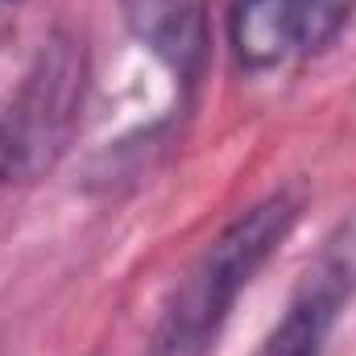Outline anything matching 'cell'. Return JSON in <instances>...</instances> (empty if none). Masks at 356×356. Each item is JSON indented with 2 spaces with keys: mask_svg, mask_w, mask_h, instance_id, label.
Listing matches in <instances>:
<instances>
[{
  "mask_svg": "<svg viewBox=\"0 0 356 356\" xmlns=\"http://www.w3.org/2000/svg\"><path fill=\"white\" fill-rule=\"evenodd\" d=\"M298 211L302 199L294 191H277L245 216H236L175 286L154 332V356H207L236 294L290 236Z\"/></svg>",
  "mask_w": 356,
  "mask_h": 356,
  "instance_id": "cell-1",
  "label": "cell"
},
{
  "mask_svg": "<svg viewBox=\"0 0 356 356\" xmlns=\"http://www.w3.org/2000/svg\"><path fill=\"white\" fill-rule=\"evenodd\" d=\"M83 83V46L71 33H50L17 99L0 116V182H29L63 158L79 124Z\"/></svg>",
  "mask_w": 356,
  "mask_h": 356,
  "instance_id": "cell-2",
  "label": "cell"
},
{
  "mask_svg": "<svg viewBox=\"0 0 356 356\" xmlns=\"http://www.w3.org/2000/svg\"><path fill=\"white\" fill-rule=\"evenodd\" d=\"M356 294V220H348L323 249V257L307 273V286L290 302L286 319L266 336L253 356H319L336 323L340 302Z\"/></svg>",
  "mask_w": 356,
  "mask_h": 356,
  "instance_id": "cell-3",
  "label": "cell"
},
{
  "mask_svg": "<svg viewBox=\"0 0 356 356\" xmlns=\"http://www.w3.org/2000/svg\"><path fill=\"white\" fill-rule=\"evenodd\" d=\"M344 17V0H232V46L249 67H277L323 46Z\"/></svg>",
  "mask_w": 356,
  "mask_h": 356,
  "instance_id": "cell-4",
  "label": "cell"
},
{
  "mask_svg": "<svg viewBox=\"0 0 356 356\" xmlns=\"http://www.w3.org/2000/svg\"><path fill=\"white\" fill-rule=\"evenodd\" d=\"M129 33L175 75L195 79L207 58V0H120Z\"/></svg>",
  "mask_w": 356,
  "mask_h": 356,
  "instance_id": "cell-5",
  "label": "cell"
},
{
  "mask_svg": "<svg viewBox=\"0 0 356 356\" xmlns=\"http://www.w3.org/2000/svg\"><path fill=\"white\" fill-rule=\"evenodd\" d=\"M0 4H13V0H0Z\"/></svg>",
  "mask_w": 356,
  "mask_h": 356,
  "instance_id": "cell-6",
  "label": "cell"
}]
</instances>
